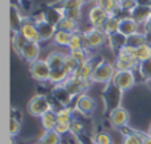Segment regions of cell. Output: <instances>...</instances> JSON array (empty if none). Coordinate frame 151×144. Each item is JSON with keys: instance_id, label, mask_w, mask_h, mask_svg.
<instances>
[{"instance_id": "1", "label": "cell", "mask_w": 151, "mask_h": 144, "mask_svg": "<svg viewBox=\"0 0 151 144\" xmlns=\"http://www.w3.org/2000/svg\"><path fill=\"white\" fill-rule=\"evenodd\" d=\"M122 97H123V91L114 82L111 81L109 83H106V87H105L104 93H102V99H104V103H105V108L110 113V111L121 107Z\"/></svg>"}, {"instance_id": "2", "label": "cell", "mask_w": 151, "mask_h": 144, "mask_svg": "<svg viewBox=\"0 0 151 144\" xmlns=\"http://www.w3.org/2000/svg\"><path fill=\"white\" fill-rule=\"evenodd\" d=\"M27 111L29 115L32 116H41L42 114L48 113V111H56L53 108V105L50 101L44 94H36L29 99L28 105H27Z\"/></svg>"}, {"instance_id": "3", "label": "cell", "mask_w": 151, "mask_h": 144, "mask_svg": "<svg viewBox=\"0 0 151 144\" xmlns=\"http://www.w3.org/2000/svg\"><path fill=\"white\" fill-rule=\"evenodd\" d=\"M115 66L111 65L110 62L105 60H101L96 65L93 70V74L90 77V82H97V83H109L113 81V77L115 74Z\"/></svg>"}, {"instance_id": "4", "label": "cell", "mask_w": 151, "mask_h": 144, "mask_svg": "<svg viewBox=\"0 0 151 144\" xmlns=\"http://www.w3.org/2000/svg\"><path fill=\"white\" fill-rule=\"evenodd\" d=\"M82 34L86 49H97V48L102 46L105 44L106 38H109L107 34L104 32V29L94 28V26H90L89 29H86L85 32H82Z\"/></svg>"}, {"instance_id": "5", "label": "cell", "mask_w": 151, "mask_h": 144, "mask_svg": "<svg viewBox=\"0 0 151 144\" xmlns=\"http://www.w3.org/2000/svg\"><path fill=\"white\" fill-rule=\"evenodd\" d=\"M50 70L48 62L45 60H37L35 62L29 63V73L32 78L36 79L37 82H48L49 81Z\"/></svg>"}, {"instance_id": "6", "label": "cell", "mask_w": 151, "mask_h": 144, "mask_svg": "<svg viewBox=\"0 0 151 144\" xmlns=\"http://www.w3.org/2000/svg\"><path fill=\"white\" fill-rule=\"evenodd\" d=\"M90 81H85L82 78H77V77L70 76L65 82L63 83V86L66 89V91L72 95V97H78V95L86 93L88 87L90 86Z\"/></svg>"}, {"instance_id": "7", "label": "cell", "mask_w": 151, "mask_h": 144, "mask_svg": "<svg viewBox=\"0 0 151 144\" xmlns=\"http://www.w3.org/2000/svg\"><path fill=\"white\" fill-rule=\"evenodd\" d=\"M82 4L83 3L80 1V0H60L56 7H58L63 11L64 16L78 21L81 17V7H82Z\"/></svg>"}, {"instance_id": "8", "label": "cell", "mask_w": 151, "mask_h": 144, "mask_svg": "<svg viewBox=\"0 0 151 144\" xmlns=\"http://www.w3.org/2000/svg\"><path fill=\"white\" fill-rule=\"evenodd\" d=\"M113 82L119 87L122 91H127L135 85L137 78L134 70H125V71H115L113 77Z\"/></svg>"}, {"instance_id": "9", "label": "cell", "mask_w": 151, "mask_h": 144, "mask_svg": "<svg viewBox=\"0 0 151 144\" xmlns=\"http://www.w3.org/2000/svg\"><path fill=\"white\" fill-rule=\"evenodd\" d=\"M74 110H76V113H80L81 115L89 116L94 113V110H96V102H94V99L90 97V95L83 93V94L78 95L77 99H76Z\"/></svg>"}, {"instance_id": "10", "label": "cell", "mask_w": 151, "mask_h": 144, "mask_svg": "<svg viewBox=\"0 0 151 144\" xmlns=\"http://www.w3.org/2000/svg\"><path fill=\"white\" fill-rule=\"evenodd\" d=\"M19 33H20L28 42H41L39 29H37V25L33 21V19H27L25 17V20H24V23H23V25H21Z\"/></svg>"}, {"instance_id": "11", "label": "cell", "mask_w": 151, "mask_h": 144, "mask_svg": "<svg viewBox=\"0 0 151 144\" xmlns=\"http://www.w3.org/2000/svg\"><path fill=\"white\" fill-rule=\"evenodd\" d=\"M129 119H130V115H129L127 110L123 107H118L109 113V122L114 128L122 130L125 127H127Z\"/></svg>"}, {"instance_id": "12", "label": "cell", "mask_w": 151, "mask_h": 144, "mask_svg": "<svg viewBox=\"0 0 151 144\" xmlns=\"http://www.w3.org/2000/svg\"><path fill=\"white\" fill-rule=\"evenodd\" d=\"M107 17H109V15H107L101 7H98V5H96V4H94L88 12L89 23H90V25L94 26V28L104 29V25H105V23H106Z\"/></svg>"}, {"instance_id": "13", "label": "cell", "mask_w": 151, "mask_h": 144, "mask_svg": "<svg viewBox=\"0 0 151 144\" xmlns=\"http://www.w3.org/2000/svg\"><path fill=\"white\" fill-rule=\"evenodd\" d=\"M138 24L131 16H123L119 20V28H118V33H121L125 37H130L134 33H138Z\"/></svg>"}, {"instance_id": "14", "label": "cell", "mask_w": 151, "mask_h": 144, "mask_svg": "<svg viewBox=\"0 0 151 144\" xmlns=\"http://www.w3.org/2000/svg\"><path fill=\"white\" fill-rule=\"evenodd\" d=\"M20 57L28 63L40 60V42H27L24 49L21 50Z\"/></svg>"}, {"instance_id": "15", "label": "cell", "mask_w": 151, "mask_h": 144, "mask_svg": "<svg viewBox=\"0 0 151 144\" xmlns=\"http://www.w3.org/2000/svg\"><path fill=\"white\" fill-rule=\"evenodd\" d=\"M139 63L135 61L134 56L129 54H117V61H115V70L125 71V70H134L138 69Z\"/></svg>"}, {"instance_id": "16", "label": "cell", "mask_w": 151, "mask_h": 144, "mask_svg": "<svg viewBox=\"0 0 151 144\" xmlns=\"http://www.w3.org/2000/svg\"><path fill=\"white\" fill-rule=\"evenodd\" d=\"M129 16H131V17L137 21L138 25H141V24L145 25L147 21L151 20V5L150 4H141V3H139V5Z\"/></svg>"}, {"instance_id": "17", "label": "cell", "mask_w": 151, "mask_h": 144, "mask_svg": "<svg viewBox=\"0 0 151 144\" xmlns=\"http://www.w3.org/2000/svg\"><path fill=\"white\" fill-rule=\"evenodd\" d=\"M94 4L101 7L109 16H118L122 12L118 0H94Z\"/></svg>"}, {"instance_id": "18", "label": "cell", "mask_w": 151, "mask_h": 144, "mask_svg": "<svg viewBox=\"0 0 151 144\" xmlns=\"http://www.w3.org/2000/svg\"><path fill=\"white\" fill-rule=\"evenodd\" d=\"M52 94H53V98L61 105V107L69 106L70 102L73 101V97L66 91V89L63 86V85H56L52 90Z\"/></svg>"}, {"instance_id": "19", "label": "cell", "mask_w": 151, "mask_h": 144, "mask_svg": "<svg viewBox=\"0 0 151 144\" xmlns=\"http://www.w3.org/2000/svg\"><path fill=\"white\" fill-rule=\"evenodd\" d=\"M25 17H23L20 13V9H19L16 5H11L9 9V25H11V31L12 33H17L20 32V28L23 25Z\"/></svg>"}, {"instance_id": "20", "label": "cell", "mask_w": 151, "mask_h": 144, "mask_svg": "<svg viewBox=\"0 0 151 144\" xmlns=\"http://www.w3.org/2000/svg\"><path fill=\"white\" fill-rule=\"evenodd\" d=\"M36 25H37V29H39L41 42L42 41H48V40H53V36H55V33L57 32V26L49 24L47 20L41 21V23L36 24Z\"/></svg>"}, {"instance_id": "21", "label": "cell", "mask_w": 151, "mask_h": 144, "mask_svg": "<svg viewBox=\"0 0 151 144\" xmlns=\"http://www.w3.org/2000/svg\"><path fill=\"white\" fill-rule=\"evenodd\" d=\"M70 77V73L66 70L65 68H58V69H53L50 70V76H49V83H52L53 86L56 85H63L66 79Z\"/></svg>"}, {"instance_id": "22", "label": "cell", "mask_w": 151, "mask_h": 144, "mask_svg": "<svg viewBox=\"0 0 151 144\" xmlns=\"http://www.w3.org/2000/svg\"><path fill=\"white\" fill-rule=\"evenodd\" d=\"M40 123L44 131H50L55 130L56 124H57V116H56V111H48V113L42 114L40 116Z\"/></svg>"}, {"instance_id": "23", "label": "cell", "mask_w": 151, "mask_h": 144, "mask_svg": "<svg viewBox=\"0 0 151 144\" xmlns=\"http://www.w3.org/2000/svg\"><path fill=\"white\" fill-rule=\"evenodd\" d=\"M63 17H65L63 11H61L58 7H56V5H53V7L48 8V9L45 11V20L55 26L58 25V23L61 21Z\"/></svg>"}, {"instance_id": "24", "label": "cell", "mask_w": 151, "mask_h": 144, "mask_svg": "<svg viewBox=\"0 0 151 144\" xmlns=\"http://www.w3.org/2000/svg\"><path fill=\"white\" fill-rule=\"evenodd\" d=\"M94 68H96V65H93V62L89 60L85 65H81L72 76L77 77V78H82V79H85V81H90V77H91V74H93Z\"/></svg>"}, {"instance_id": "25", "label": "cell", "mask_w": 151, "mask_h": 144, "mask_svg": "<svg viewBox=\"0 0 151 144\" xmlns=\"http://www.w3.org/2000/svg\"><path fill=\"white\" fill-rule=\"evenodd\" d=\"M65 56L64 53L61 52H52L48 54V57L45 58V61L48 62L49 68L52 69H58V68H63L64 66V61H65Z\"/></svg>"}, {"instance_id": "26", "label": "cell", "mask_w": 151, "mask_h": 144, "mask_svg": "<svg viewBox=\"0 0 151 144\" xmlns=\"http://www.w3.org/2000/svg\"><path fill=\"white\" fill-rule=\"evenodd\" d=\"M73 113H76V110L70 106L66 107H60L58 110H56V116H57V123H70L74 119Z\"/></svg>"}, {"instance_id": "27", "label": "cell", "mask_w": 151, "mask_h": 144, "mask_svg": "<svg viewBox=\"0 0 151 144\" xmlns=\"http://www.w3.org/2000/svg\"><path fill=\"white\" fill-rule=\"evenodd\" d=\"M134 58H135V61L138 63L150 60L151 58V44L147 42V44H143L137 48L135 53H134Z\"/></svg>"}, {"instance_id": "28", "label": "cell", "mask_w": 151, "mask_h": 144, "mask_svg": "<svg viewBox=\"0 0 151 144\" xmlns=\"http://www.w3.org/2000/svg\"><path fill=\"white\" fill-rule=\"evenodd\" d=\"M57 29L69 32V33H76V32L80 31V28H78V21H76L70 17H66V16L61 19V21L57 25Z\"/></svg>"}, {"instance_id": "29", "label": "cell", "mask_w": 151, "mask_h": 144, "mask_svg": "<svg viewBox=\"0 0 151 144\" xmlns=\"http://www.w3.org/2000/svg\"><path fill=\"white\" fill-rule=\"evenodd\" d=\"M37 144H61V135L57 134L55 130L44 131V134L40 136Z\"/></svg>"}, {"instance_id": "30", "label": "cell", "mask_w": 151, "mask_h": 144, "mask_svg": "<svg viewBox=\"0 0 151 144\" xmlns=\"http://www.w3.org/2000/svg\"><path fill=\"white\" fill-rule=\"evenodd\" d=\"M119 20L121 17L118 16H109L104 25V32L109 36H113V34L118 33V28H119Z\"/></svg>"}, {"instance_id": "31", "label": "cell", "mask_w": 151, "mask_h": 144, "mask_svg": "<svg viewBox=\"0 0 151 144\" xmlns=\"http://www.w3.org/2000/svg\"><path fill=\"white\" fill-rule=\"evenodd\" d=\"M146 134L139 131H127L123 135L122 144H142Z\"/></svg>"}, {"instance_id": "32", "label": "cell", "mask_w": 151, "mask_h": 144, "mask_svg": "<svg viewBox=\"0 0 151 144\" xmlns=\"http://www.w3.org/2000/svg\"><path fill=\"white\" fill-rule=\"evenodd\" d=\"M72 34L73 33H69V32L57 29V32H56L55 36H53V42H55L56 45H58V46L68 48L69 42H70V38H72Z\"/></svg>"}, {"instance_id": "33", "label": "cell", "mask_w": 151, "mask_h": 144, "mask_svg": "<svg viewBox=\"0 0 151 144\" xmlns=\"http://www.w3.org/2000/svg\"><path fill=\"white\" fill-rule=\"evenodd\" d=\"M81 48H85V41H83V34L82 32H76V33L72 34V38H70V42H69V52L72 50H77V49H81Z\"/></svg>"}, {"instance_id": "34", "label": "cell", "mask_w": 151, "mask_h": 144, "mask_svg": "<svg viewBox=\"0 0 151 144\" xmlns=\"http://www.w3.org/2000/svg\"><path fill=\"white\" fill-rule=\"evenodd\" d=\"M149 42V38H147V34H143V33H134L133 36L127 37V41L126 44L130 45V46H134V48H138L143 44H147Z\"/></svg>"}, {"instance_id": "35", "label": "cell", "mask_w": 151, "mask_h": 144, "mask_svg": "<svg viewBox=\"0 0 151 144\" xmlns=\"http://www.w3.org/2000/svg\"><path fill=\"white\" fill-rule=\"evenodd\" d=\"M138 71L142 77V81L151 82V58L138 65Z\"/></svg>"}, {"instance_id": "36", "label": "cell", "mask_w": 151, "mask_h": 144, "mask_svg": "<svg viewBox=\"0 0 151 144\" xmlns=\"http://www.w3.org/2000/svg\"><path fill=\"white\" fill-rule=\"evenodd\" d=\"M27 42L28 41H27L19 32L17 33H12V48L19 56L21 54V50L24 49V46L27 45Z\"/></svg>"}, {"instance_id": "37", "label": "cell", "mask_w": 151, "mask_h": 144, "mask_svg": "<svg viewBox=\"0 0 151 144\" xmlns=\"http://www.w3.org/2000/svg\"><path fill=\"white\" fill-rule=\"evenodd\" d=\"M69 54L77 61L78 65H85L86 62L89 61V57H88V49L86 48H81V49H77V50H72L69 52Z\"/></svg>"}, {"instance_id": "38", "label": "cell", "mask_w": 151, "mask_h": 144, "mask_svg": "<svg viewBox=\"0 0 151 144\" xmlns=\"http://www.w3.org/2000/svg\"><path fill=\"white\" fill-rule=\"evenodd\" d=\"M126 41H127V37L122 36L121 33H115L113 36H109V42H110V46L113 48L114 50H119L123 45H126Z\"/></svg>"}, {"instance_id": "39", "label": "cell", "mask_w": 151, "mask_h": 144, "mask_svg": "<svg viewBox=\"0 0 151 144\" xmlns=\"http://www.w3.org/2000/svg\"><path fill=\"white\" fill-rule=\"evenodd\" d=\"M119 5H121L122 12L130 15V13L139 5V1H138V0H123V1L119 3Z\"/></svg>"}, {"instance_id": "40", "label": "cell", "mask_w": 151, "mask_h": 144, "mask_svg": "<svg viewBox=\"0 0 151 144\" xmlns=\"http://www.w3.org/2000/svg\"><path fill=\"white\" fill-rule=\"evenodd\" d=\"M21 130V120L19 118H16L15 115L11 116V120H9V131H11V136L15 138L19 135Z\"/></svg>"}, {"instance_id": "41", "label": "cell", "mask_w": 151, "mask_h": 144, "mask_svg": "<svg viewBox=\"0 0 151 144\" xmlns=\"http://www.w3.org/2000/svg\"><path fill=\"white\" fill-rule=\"evenodd\" d=\"M64 68H65L66 70L70 73V76H72V74H73L74 71L80 68V65H78L77 61H76L70 54H66L65 56V61H64Z\"/></svg>"}, {"instance_id": "42", "label": "cell", "mask_w": 151, "mask_h": 144, "mask_svg": "<svg viewBox=\"0 0 151 144\" xmlns=\"http://www.w3.org/2000/svg\"><path fill=\"white\" fill-rule=\"evenodd\" d=\"M94 144H113V139L107 132L101 131L94 138Z\"/></svg>"}, {"instance_id": "43", "label": "cell", "mask_w": 151, "mask_h": 144, "mask_svg": "<svg viewBox=\"0 0 151 144\" xmlns=\"http://www.w3.org/2000/svg\"><path fill=\"white\" fill-rule=\"evenodd\" d=\"M83 130H85V126H83V123L81 120H78V119L74 118L73 120H72L70 134L74 135V136H80V135L83 132Z\"/></svg>"}, {"instance_id": "44", "label": "cell", "mask_w": 151, "mask_h": 144, "mask_svg": "<svg viewBox=\"0 0 151 144\" xmlns=\"http://www.w3.org/2000/svg\"><path fill=\"white\" fill-rule=\"evenodd\" d=\"M70 127H72V122L70 123H57L55 127V131L63 136V135L70 132Z\"/></svg>"}, {"instance_id": "45", "label": "cell", "mask_w": 151, "mask_h": 144, "mask_svg": "<svg viewBox=\"0 0 151 144\" xmlns=\"http://www.w3.org/2000/svg\"><path fill=\"white\" fill-rule=\"evenodd\" d=\"M145 29H146V34L151 33V20H149L146 24H145Z\"/></svg>"}, {"instance_id": "46", "label": "cell", "mask_w": 151, "mask_h": 144, "mask_svg": "<svg viewBox=\"0 0 151 144\" xmlns=\"http://www.w3.org/2000/svg\"><path fill=\"white\" fill-rule=\"evenodd\" d=\"M142 144H151V136H149V135L146 134V136H145L143 142H142Z\"/></svg>"}, {"instance_id": "47", "label": "cell", "mask_w": 151, "mask_h": 144, "mask_svg": "<svg viewBox=\"0 0 151 144\" xmlns=\"http://www.w3.org/2000/svg\"><path fill=\"white\" fill-rule=\"evenodd\" d=\"M147 135H149V136H151V124L149 126V130H147V132H146Z\"/></svg>"}, {"instance_id": "48", "label": "cell", "mask_w": 151, "mask_h": 144, "mask_svg": "<svg viewBox=\"0 0 151 144\" xmlns=\"http://www.w3.org/2000/svg\"><path fill=\"white\" fill-rule=\"evenodd\" d=\"M80 1H82V3H85V1H86V0H80Z\"/></svg>"}, {"instance_id": "49", "label": "cell", "mask_w": 151, "mask_h": 144, "mask_svg": "<svg viewBox=\"0 0 151 144\" xmlns=\"http://www.w3.org/2000/svg\"><path fill=\"white\" fill-rule=\"evenodd\" d=\"M121 1H123V0H118V3H121Z\"/></svg>"}]
</instances>
